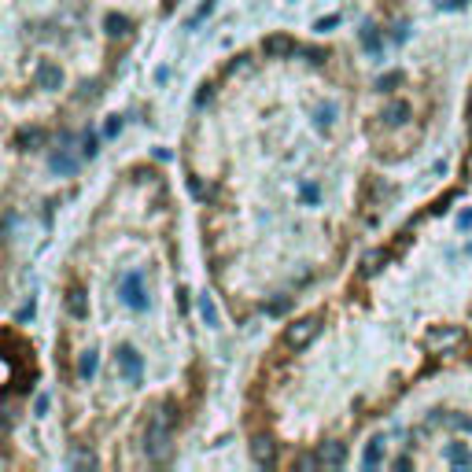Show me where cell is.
Listing matches in <instances>:
<instances>
[{"label": "cell", "mask_w": 472, "mask_h": 472, "mask_svg": "<svg viewBox=\"0 0 472 472\" xmlns=\"http://www.w3.org/2000/svg\"><path fill=\"white\" fill-rule=\"evenodd\" d=\"M122 292H126V303H130V306H144L148 303V299L141 295V277H126Z\"/></svg>", "instance_id": "obj_1"}, {"label": "cell", "mask_w": 472, "mask_h": 472, "mask_svg": "<svg viewBox=\"0 0 472 472\" xmlns=\"http://www.w3.org/2000/svg\"><path fill=\"white\" fill-rule=\"evenodd\" d=\"M59 78H63V74H59V67H52V63H41V67H37V85H41V89L59 85Z\"/></svg>", "instance_id": "obj_2"}, {"label": "cell", "mask_w": 472, "mask_h": 472, "mask_svg": "<svg viewBox=\"0 0 472 472\" xmlns=\"http://www.w3.org/2000/svg\"><path fill=\"white\" fill-rule=\"evenodd\" d=\"M266 52H270V56H284V52H295V41H288V37H270V41H266Z\"/></svg>", "instance_id": "obj_3"}, {"label": "cell", "mask_w": 472, "mask_h": 472, "mask_svg": "<svg viewBox=\"0 0 472 472\" xmlns=\"http://www.w3.org/2000/svg\"><path fill=\"white\" fill-rule=\"evenodd\" d=\"M67 310H70L74 317L85 314V303H81V292H78V288H70V292H67Z\"/></svg>", "instance_id": "obj_4"}, {"label": "cell", "mask_w": 472, "mask_h": 472, "mask_svg": "<svg viewBox=\"0 0 472 472\" xmlns=\"http://www.w3.org/2000/svg\"><path fill=\"white\" fill-rule=\"evenodd\" d=\"M122 369H126V377H130V380H137V377H141V362H137L130 351L122 354Z\"/></svg>", "instance_id": "obj_5"}, {"label": "cell", "mask_w": 472, "mask_h": 472, "mask_svg": "<svg viewBox=\"0 0 472 472\" xmlns=\"http://www.w3.org/2000/svg\"><path fill=\"white\" fill-rule=\"evenodd\" d=\"M78 373H81V377H92V373H96V358H92V354H85V358H81Z\"/></svg>", "instance_id": "obj_6"}]
</instances>
